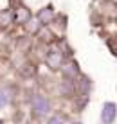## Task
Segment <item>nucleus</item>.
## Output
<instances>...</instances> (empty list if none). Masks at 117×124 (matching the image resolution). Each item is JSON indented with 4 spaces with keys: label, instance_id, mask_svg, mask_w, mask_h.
Instances as JSON below:
<instances>
[{
    "label": "nucleus",
    "instance_id": "f257e3e1",
    "mask_svg": "<svg viewBox=\"0 0 117 124\" xmlns=\"http://www.w3.org/2000/svg\"><path fill=\"white\" fill-rule=\"evenodd\" d=\"M34 106H36V108H38V112H47V108H49V104H47V102L45 101H43L42 99V97H38V99H34Z\"/></svg>",
    "mask_w": 117,
    "mask_h": 124
},
{
    "label": "nucleus",
    "instance_id": "f03ea898",
    "mask_svg": "<svg viewBox=\"0 0 117 124\" xmlns=\"http://www.w3.org/2000/svg\"><path fill=\"white\" fill-rule=\"evenodd\" d=\"M27 18H29V11H27V9H24V7H22L20 11H16V22H18V23L25 22Z\"/></svg>",
    "mask_w": 117,
    "mask_h": 124
},
{
    "label": "nucleus",
    "instance_id": "7ed1b4c3",
    "mask_svg": "<svg viewBox=\"0 0 117 124\" xmlns=\"http://www.w3.org/2000/svg\"><path fill=\"white\" fill-rule=\"evenodd\" d=\"M114 113H115L114 104H106V112H103V119H105V121H112V119H114Z\"/></svg>",
    "mask_w": 117,
    "mask_h": 124
},
{
    "label": "nucleus",
    "instance_id": "20e7f679",
    "mask_svg": "<svg viewBox=\"0 0 117 124\" xmlns=\"http://www.w3.org/2000/svg\"><path fill=\"white\" fill-rule=\"evenodd\" d=\"M4 102H7V97H6V92H0V106L4 104Z\"/></svg>",
    "mask_w": 117,
    "mask_h": 124
}]
</instances>
